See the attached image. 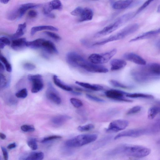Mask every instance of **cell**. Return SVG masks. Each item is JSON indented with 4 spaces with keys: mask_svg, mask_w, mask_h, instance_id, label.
<instances>
[{
    "mask_svg": "<svg viewBox=\"0 0 160 160\" xmlns=\"http://www.w3.org/2000/svg\"><path fill=\"white\" fill-rule=\"evenodd\" d=\"M160 107L153 106L150 108L148 112V118L150 119H154L158 114Z\"/></svg>",
    "mask_w": 160,
    "mask_h": 160,
    "instance_id": "30",
    "label": "cell"
},
{
    "mask_svg": "<svg viewBox=\"0 0 160 160\" xmlns=\"http://www.w3.org/2000/svg\"><path fill=\"white\" fill-rule=\"evenodd\" d=\"M139 28L138 23L128 25L119 31L123 38L136 31Z\"/></svg>",
    "mask_w": 160,
    "mask_h": 160,
    "instance_id": "15",
    "label": "cell"
},
{
    "mask_svg": "<svg viewBox=\"0 0 160 160\" xmlns=\"http://www.w3.org/2000/svg\"><path fill=\"white\" fill-rule=\"evenodd\" d=\"M27 42L24 38L13 39L12 40L11 47L15 50H19L27 47Z\"/></svg>",
    "mask_w": 160,
    "mask_h": 160,
    "instance_id": "14",
    "label": "cell"
},
{
    "mask_svg": "<svg viewBox=\"0 0 160 160\" xmlns=\"http://www.w3.org/2000/svg\"><path fill=\"white\" fill-rule=\"evenodd\" d=\"M83 9L81 7H78L71 12V14L75 16H80L81 14Z\"/></svg>",
    "mask_w": 160,
    "mask_h": 160,
    "instance_id": "47",
    "label": "cell"
},
{
    "mask_svg": "<svg viewBox=\"0 0 160 160\" xmlns=\"http://www.w3.org/2000/svg\"><path fill=\"white\" fill-rule=\"evenodd\" d=\"M28 15L29 18H34L37 16V13L35 11L31 10L28 11Z\"/></svg>",
    "mask_w": 160,
    "mask_h": 160,
    "instance_id": "50",
    "label": "cell"
},
{
    "mask_svg": "<svg viewBox=\"0 0 160 160\" xmlns=\"http://www.w3.org/2000/svg\"><path fill=\"white\" fill-rule=\"evenodd\" d=\"M44 33L54 40L58 41L61 39L60 37L58 35L54 32L46 31L44 32Z\"/></svg>",
    "mask_w": 160,
    "mask_h": 160,
    "instance_id": "38",
    "label": "cell"
},
{
    "mask_svg": "<svg viewBox=\"0 0 160 160\" xmlns=\"http://www.w3.org/2000/svg\"><path fill=\"white\" fill-rule=\"evenodd\" d=\"M157 12L160 13V4L158 7Z\"/></svg>",
    "mask_w": 160,
    "mask_h": 160,
    "instance_id": "55",
    "label": "cell"
},
{
    "mask_svg": "<svg viewBox=\"0 0 160 160\" xmlns=\"http://www.w3.org/2000/svg\"><path fill=\"white\" fill-rule=\"evenodd\" d=\"M127 21L122 15L118 18L114 22L105 27L102 30L95 35V37L98 38L111 33L127 22Z\"/></svg>",
    "mask_w": 160,
    "mask_h": 160,
    "instance_id": "5",
    "label": "cell"
},
{
    "mask_svg": "<svg viewBox=\"0 0 160 160\" xmlns=\"http://www.w3.org/2000/svg\"><path fill=\"white\" fill-rule=\"evenodd\" d=\"M62 137L58 135H53L44 138L42 140L41 142L44 143L53 140L61 138Z\"/></svg>",
    "mask_w": 160,
    "mask_h": 160,
    "instance_id": "45",
    "label": "cell"
},
{
    "mask_svg": "<svg viewBox=\"0 0 160 160\" xmlns=\"http://www.w3.org/2000/svg\"><path fill=\"white\" fill-rule=\"evenodd\" d=\"M43 30H49L57 31L58 29L57 28L51 25H42L35 26L32 27L31 29V34L33 35L37 32Z\"/></svg>",
    "mask_w": 160,
    "mask_h": 160,
    "instance_id": "23",
    "label": "cell"
},
{
    "mask_svg": "<svg viewBox=\"0 0 160 160\" xmlns=\"http://www.w3.org/2000/svg\"><path fill=\"white\" fill-rule=\"evenodd\" d=\"M142 107L139 106H136L130 109L127 112V115L135 114L139 112L142 109Z\"/></svg>",
    "mask_w": 160,
    "mask_h": 160,
    "instance_id": "41",
    "label": "cell"
},
{
    "mask_svg": "<svg viewBox=\"0 0 160 160\" xmlns=\"http://www.w3.org/2000/svg\"><path fill=\"white\" fill-rule=\"evenodd\" d=\"M28 80L32 83L31 91L36 93L41 90L43 87V82L42 76L39 74H29Z\"/></svg>",
    "mask_w": 160,
    "mask_h": 160,
    "instance_id": "6",
    "label": "cell"
},
{
    "mask_svg": "<svg viewBox=\"0 0 160 160\" xmlns=\"http://www.w3.org/2000/svg\"><path fill=\"white\" fill-rule=\"evenodd\" d=\"M10 0H0L1 2L4 4L8 3Z\"/></svg>",
    "mask_w": 160,
    "mask_h": 160,
    "instance_id": "54",
    "label": "cell"
},
{
    "mask_svg": "<svg viewBox=\"0 0 160 160\" xmlns=\"http://www.w3.org/2000/svg\"><path fill=\"white\" fill-rule=\"evenodd\" d=\"M62 5L59 0H52L46 4L43 8V14L47 17L51 18H54L55 15L51 12L54 10H61Z\"/></svg>",
    "mask_w": 160,
    "mask_h": 160,
    "instance_id": "7",
    "label": "cell"
},
{
    "mask_svg": "<svg viewBox=\"0 0 160 160\" xmlns=\"http://www.w3.org/2000/svg\"><path fill=\"white\" fill-rule=\"evenodd\" d=\"M39 4L32 3H28L23 4L17 9L18 13V17L21 18L28 10L34 8L38 7Z\"/></svg>",
    "mask_w": 160,
    "mask_h": 160,
    "instance_id": "16",
    "label": "cell"
},
{
    "mask_svg": "<svg viewBox=\"0 0 160 160\" xmlns=\"http://www.w3.org/2000/svg\"><path fill=\"white\" fill-rule=\"evenodd\" d=\"M71 117L67 115H59L55 116L51 119L52 123L54 125L60 126L70 119Z\"/></svg>",
    "mask_w": 160,
    "mask_h": 160,
    "instance_id": "19",
    "label": "cell"
},
{
    "mask_svg": "<svg viewBox=\"0 0 160 160\" xmlns=\"http://www.w3.org/2000/svg\"><path fill=\"white\" fill-rule=\"evenodd\" d=\"M98 136L94 134H82L67 140L65 144L69 148L79 147L94 142Z\"/></svg>",
    "mask_w": 160,
    "mask_h": 160,
    "instance_id": "3",
    "label": "cell"
},
{
    "mask_svg": "<svg viewBox=\"0 0 160 160\" xmlns=\"http://www.w3.org/2000/svg\"><path fill=\"white\" fill-rule=\"evenodd\" d=\"M44 38H38L34 40L27 42V47L34 49H37L41 48Z\"/></svg>",
    "mask_w": 160,
    "mask_h": 160,
    "instance_id": "27",
    "label": "cell"
},
{
    "mask_svg": "<svg viewBox=\"0 0 160 160\" xmlns=\"http://www.w3.org/2000/svg\"><path fill=\"white\" fill-rule=\"evenodd\" d=\"M18 17L16 9L9 12L7 15V18L9 20H14Z\"/></svg>",
    "mask_w": 160,
    "mask_h": 160,
    "instance_id": "40",
    "label": "cell"
},
{
    "mask_svg": "<svg viewBox=\"0 0 160 160\" xmlns=\"http://www.w3.org/2000/svg\"><path fill=\"white\" fill-rule=\"evenodd\" d=\"M6 135L4 133L1 132L0 133V137L2 139H5L6 138Z\"/></svg>",
    "mask_w": 160,
    "mask_h": 160,
    "instance_id": "53",
    "label": "cell"
},
{
    "mask_svg": "<svg viewBox=\"0 0 160 160\" xmlns=\"http://www.w3.org/2000/svg\"><path fill=\"white\" fill-rule=\"evenodd\" d=\"M125 96L127 97L132 98H140L145 99H152L154 98V96L152 95L139 93H127Z\"/></svg>",
    "mask_w": 160,
    "mask_h": 160,
    "instance_id": "29",
    "label": "cell"
},
{
    "mask_svg": "<svg viewBox=\"0 0 160 160\" xmlns=\"http://www.w3.org/2000/svg\"><path fill=\"white\" fill-rule=\"evenodd\" d=\"M151 149L143 146L127 144H121L108 152L110 155H122L136 158H142L150 153Z\"/></svg>",
    "mask_w": 160,
    "mask_h": 160,
    "instance_id": "2",
    "label": "cell"
},
{
    "mask_svg": "<svg viewBox=\"0 0 160 160\" xmlns=\"http://www.w3.org/2000/svg\"><path fill=\"white\" fill-rule=\"evenodd\" d=\"M10 44L9 39L5 37H2L0 38V48L3 49L6 45H9Z\"/></svg>",
    "mask_w": 160,
    "mask_h": 160,
    "instance_id": "35",
    "label": "cell"
},
{
    "mask_svg": "<svg viewBox=\"0 0 160 160\" xmlns=\"http://www.w3.org/2000/svg\"><path fill=\"white\" fill-rule=\"evenodd\" d=\"M1 149L2 152L3 158L5 160H7L8 158V152L6 149L4 147H1Z\"/></svg>",
    "mask_w": 160,
    "mask_h": 160,
    "instance_id": "49",
    "label": "cell"
},
{
    "mask_svg": "<svg viewBox=\"0 0 160 160\" xmlns=\"http://www.w3.org/2000/svg\"><path fill=\"white\" fill-rule=\"evenodd\" d=\"M154 0H147L145 2L136 12V14L139 13L141 11H142Z\"/></svg>",
    "mask_w": 160,
    "mask_h": 160,
    "instance_id": "43",
    "label": "cell"
},
{
    "mask_svg": "<svg viewBox=\"0 0 160 160\" xmlns=\"http://www.w3.org/2000/svg\"><path fill=\"white\" fill-rule=\"evenodd\" d=\"M9 81L7 79L6 76L3 73H0V88H6L9 86Z\"/></svg>",
    "mask_w": 160,
    "mask_h": 160,
    "instance_id": "32",
    "label": "cell"
},
{
    "mask_svg": "<svg viewBox=\"0 0 160 160\" xmlns=\"http://www.w3.org/2000/svg\"><path fill=\"white\" fill-rule=\"evenodd\" d=\"M126 93L122 91L116 89H110L105 92L106 96L109 98L121 101L132 102V100L126 99L124 97Z\"/></svg>",
    "mask_w": 160,
    "mask_h": 160,
    "instance_id": "10",
    "label": "cell"
},
{
    "mask_svg": "<svg viewBox=\"0 0 160 160\" xmlns=\"http://www.w3.org/2000/svg\"><path fill=\"white\" fill-rule=\"evenodd\" d=\"M148 130L146 129H133L122 131L116 135L115 140L123 137H131L137 138L148 133Z\"/></svg>",
    "mask_w": 160,
    "mask_h": 160,
    "instance_id": "8",
    "label": "cell"
},
{
    "mask_svg": "<svg viewBox=\"0 0 160 160\" xmlns=\"http://www.w3.org/2000/svg\"><path fill=\"white\" fill-rule=\"evenodd\" d=\"M23 67L25 69L27 70L31 71L35 69L36 68V66L32 63H26L23 65Z\"/></svg>",
    "mask_w": 160,
    "mask_h": 160,
    "instance_id": "48",
    "label": "cell"
},
{
    "mask_svg": "<svg viewBox=\"0 0 160 160\" xmlns=\"http://www.w3.org/2000/svg\"><path fill=\"white\" fill-rule=\"evenodd\" d=\"M149 70L157 78L160 76V64L152 63L146 65Z\"/></svg>",
    "mask_w": 160,
    "mask_h": 160,
    "instance_id": "25",
    "label": "cell"
},
{
    "mask_svg": "<svg viewBox=\"0 0 160 160\" xmlns=\"http://www.w3.org/2000/svg\"><path fill=\"white\" fill-rule=\"evenodd\" d=\"M28 95V91L26 88H24L20 90L15 94L16 96L19 98H24Z\"/></svg>",
    "mask_w": 160,
    "mask_h": 160,
    "instance_id": "37",
    "label": "cell"
},
{
    "mask_svg": "<svg viewBox=\"0 0 160 160\" xmlns=\"http://www.w3.org/2000/svg\"><path fill=\"white\" fill-rule=\"evenodd\" d=\"M158 114L160 116V109H159V111Z\"/></svg>",
    "mask_w": 160,
    "mask_h": 160,
    "instance_id": "57",
    "label": "cell"
},
{
    "mask_svg": "<svg viewBox=\"0 0 160 160\" xmlns=\"http://www.w3.org/2000/svg\"><path fill=\"white\" fill-rule=\"evenodd\" d=\"M71 104L75 108H79L83 105L82 102L80 99L75 98H71L70 99Z\"/></svg>",
    "mask_w": 160,
    "mask_h": 160,
    "instance_id": "36",
    "label": "cell"
},
{
    "mask_svg": "<svg viewBox=\"0 0 160 160\" xmlns=\"http://www.w3.org/2000/svg\"><path fill=\"white\" fill-rule=\"evenodd\" d=\"M67 63L72 66L79 67L90 72L104 73L106 71L105 67L88 61L75 52H68L66 56Z\"/></svg>",
    "mask_w": 160,
    "mask_h": 160,
    "instance_id": "1",
    "label": "cell"
},
{
    "mask_svg": "<svg viewBox=\"0 0 160 160\" xmlns=\"http://www.w3.org/2000/svg\"><path fill=\"white\" fill-rule=\"evenodd\" d=\"M128 121L123 119H117L111 122L106 131L108 132H116L124 130L129 125Z\"/></svg>",
    "mask_w": 160,
    "mask_h": 160,
    "instance_id": "9",
    "label": "cell"
},
{
    "mask_svg": "<svg viewBox=\"0 0 160 160\" xmlns=\"http://www.w3.org/2000/svg\"><path fill=\"white\" fill-rule=\"evenodd\" d=\"M21 129L24 132H32L35 130L34 127L32 125H24L22 126Z\"/></svg>",
    "mask_w": 160,
    "mask_h": 160,
    "instance_id": "42",
    "label": "cell"
},
{
    "mask_svg": "<svg viewBox=\"0 0 160 160\" xmlns=\"http://www.w3.org/2000/svg\"><path fill=\"white\" fill-rule=\"evenodd\" d=\"M134 0H120L114 2L112 6V8L115 9L121 10L125 9L131 7Z\"/></svg>",
    "mask_w": 160,
    "mask_h": 160,
    "instance_id": "17",
    "label": "cell"
},
{
    "mask_svg": "<svg viewBox=\"0 0 160 160\" xmlns=\"http://www.w3.org/2000/svg\"><path fill=\"white\" fill-rule=\"evenodd\" d=\"M159 33H160V28L156 30L145 32L142 34L132 39L130 41V42H134L140 40L148 38Z\"/></svg>",
    "mask_w": 160,
    "mask_h": 160,
    "instance_id": "21",
    "label": "cell"
},
{
    "mask_svg": "<svg viewBox=\"0 0 160 160\" xmlns=\"http://www.w3.org/2000/svg\"><path fill=\"white\" fill-rule=\"evenodd\" d=\"M86 96L88 99L96 102H104V100L103 99L92 95L87 94Z\"/></svg>",
    "mask_w": 160,
    "mask_h": 160,
    "instance_id": "44",
    "label": "cell"
},
{
    "mask_svg": "<svg viewBox=\"0 0 160 160\" xmlns=\"http://www.w3.org/2000/svg\"><path fill=\"white\" fill-rule=\"evenodd\" d=\"M94 128L93 124L90 123L82 126H79L77 129L79 131L82 132H87L90 131L93 129Z\"/></svg>",
    "mask_w": 160,
    "mask_h": 160,
    "instance_id": "33",
    "label": "cell"
},
{
    "mask_svg": "<svg viewBox=\"0 0 160 160\" xmlns=\"http://www.w3.org/2000/svg\"><path fill=\"white\" fill-rule=\"evenodd\" d=\"M76 84L83 88L94 91H100L102 90L103 88L102 86L97 84H91L89 83L76 81Z\"/></svg>",
    "mask_w": 160,
    "mask_h": 160,
    "instance_id": "22",
    "label": "cell"
},
{
    "mask_svg": "<svg viewBox=\"0 0 160 160\" xmlns=\"http://www.w3.org/2000/svg\"><path fill=\"white\" fill-rule=\"evenodd\" d=\"M44 157V154L42 152H32L25 157L23 159L28 160H41Z\"/></svg>",
    "mask_w": 160,
    "mask_h": 160,
    "instance_id": "28",
    "label": "cell"
},
{
    "mask_svg": "<svg viewBox=\"0 0 160 160\" xmlns=\"http://www.w3.org/2000/svg\"><path fill=\"white\" fill-rule=\"evenodd\" d=\"M0 60L1 62L4 65L6 71L8 72L12 71V67L11 64L7 59L1 54L0 55Z\"/></svg>",
    "mask_w": 160,
    "mask_h": 160,
    "instance_id": "31",
    "label": "cell"
},
{
    "mask_svg": "<svg viewBox=\"0 0 160 160\" xmlns=\"http://www.w3.org/2000/svg\"><path fill=\"white\" fill-rule=\"evenodd\" d=\"M93 15V12L90 8H86L83 9L79 19V22H83L92 19Z\"/></svg>",
    "mask_w": 160,
    "mask_h": 160,
    "instance_id": "20",
    "label": "cell"
},
{
    "mask_svg": "<svg viewBox=\"0 0 160 160\" xmlns=\"http://www.w3.org/2000/svg\"><path fill=\"white\" fill-rule=\"evenodd\" d=\"M157 143L158 144H160V138L157 141Z\"/></svg>",
    "mask_w": 160,
    "mask_h": 160,
    "instance_id": "56",
    "label": "cell"
},
{
    "mask_svg": "<svg viewBox=\"0 0 160 160\" xmlns=\"http://www.w3.org/2000/svg\"><path fill=\"white\" fill-rule=\"evenodd\" d=\"M47 98L55 103L59 104L61 102V99L56 90L53 87L52 84L49 83L46 93Z\"/></svg>",
    "mask_w": 160,
    "mask_h": 160,
    "instance_id": "11",
    "label": "cell"
},
{
    "mask_svg": "<svg viewBox=\"0 0 160 160\" xmlns=\"http://www.w3.org/2000/svg\"><path fill=\"white\" fill-rule=\"evenodd\" d=\"M27 144L32 150H36L38 148L37 140L35 138H31L28 139L27 141Z\"/></svg>",
    "mask_w": 160,
    "mask_h": 160,
    "instance_id": "34",
    "label": "cell"
},
{
    "mask_svg": "<svg viewBox=\"0 0 160 160\" xmlns=\"http://www.w3.org/2000/svg\"><path fill=\"white\" fill-rule=\"evenodd\" d=\"M26 26L27 24L25 22L19 24L16 32L11 36L12 38L13 39L18 38L23 35Z\"/></svg>",
    "mask_w": 160,
    "mask_h": 160,
    "instance_id": "26",
    "label": "cell"
},
{
    "mask_svg": "<svg viewBox=\"0 0 160 160\" xmlns=\"http://www.w3.org/2000/svg\"><path fill=\"white\" fill-rule=\"evenodd\" d=\"M109 83L112 86L118 88H128L129 87L120 82L114 80H111L109 81Z\"/></svg>",
    "mask_w": 160,
    "mask_h": 160,
    "instance_id": "39",
    "label": "cell"
},
{
    "mask_svg": "<svg viewBox=\"0 0 160 160\" xmlns=\"http://www.w3.org/2000/svg\"><path fill=\"white\" fill-rule=\"evenodd\" d=\"M92 0V1H98V0Z\"/></svg>",
    "mask_w": 160,
    "mask_h": 160,
    "instance_id": "58",
    "label": "cell"
},
{
    "mask_svg": "<svg viewBox=\"0 0 160 160\" xmlns=\"http://www.w3.org/2000/svg\"><path fill=\"white\" fill-rule=\"evenodd\" d=\"M53 79L54 84L62 89L68 91H72L73 90L72 87L65 84L56 75L53 76Z\"/></svg>",
    "mask_w": 160,
    "mask_h": 160,
    "instance_id": "24",
    "label": "cell"
},
{
    "mask_svg": "<svg viewBox=\"0 0 160 160\" xmlns=\"http://www.w3.org/2000/svg\"><path fill=\"white\" fill-rule=\"evenodd\" d=\"M117 49H113L110 51L102 53H93L90 55L88 59L91 62L98 64L107 62L116 54Z\"/></svg>",
    "mask_w": 160,
    "mask_h": 160,
    "instance_id": "4",
    "label": "cell"
},
{
    "mask_svg": "<svg viewBox=\"0 0 160 160\" xmlns=\"http://www.w3.org/2000/svg\"><path fill=\"white\" fill-rule=\"evenodd\" d=\"M17 145L15 142L11 143L9 144L7 146V148L8 149H12L15 148Z\"/></svg>",
    "mask_w": 160,
    "mask_h": 160,
    "instance_id": "51",
    "label": "cell"
},
{
    "mask_svg": "<svg viewBox=\"0 0 160 160\" xmlns=\"http://www.w3.org/2000/svg\"><path fill=\"white\" fill-rule=\"evenodd\" d=\"M5 70L4 67V65L2 64V63L1 62L0 63V73H3Z\"/></svg>",
    "mask_w": 160,
    "mask_h": 160,
    "instance_id": "52",
    "label": "cell"
},
{
    "mask_svg": "<svg viewBox=\"0 0 160 160\" xmlns=\"http://www.w3.org/2000/svg\"><path fill=\"white\" fill-rule=\"evenodd\" d=\"M41 48L49 54H58V53L55 44L51 41L45 39L43 41Z\"/></svg>",
    "mask_w": 160,
    "mask_h": 160,
    "instance_id": "13",
    "label": "cell"
},
{
    "mask_svg": "<svg viewBox=\"0 0 160 160\" xmlns=\"http://www.w3.org/2000/svg\"><path fill=\"white\" fill-rule=\"evenodd\" d=\"M110 64L112 71H117L124 68L126 65L127 63L123 60L120 59H114L110 62Z\"/></svg>",
    "mask_w": 160,
    "mask_h": 160,
    "instance_id": "18",
    "label": "cell"
},
{
    "mask_svg": "<svg viewBox=\"0 0 160 160\" xmlns=\"http://www.w3.org/2000/svg\"><path fill=\"white\" fill-rule=\"evenodd\" d=\"M124 58L128 61L132 62L141 66L145 65V60L141 56L132 52H127L123 55Z\"/></svg>",
    "mask_w": 160,
    "mask_h": 160,
    "instance_id": "12",
    "label": "cell"
},
{
    "mask_svg": "<svg viewBox=\"0 0 160 160\" xmlns=\"http://www.w3.org/2000/svg\"><path fill=\"white\" fill-rule=\"evenodd\" d=\"M151 131L154 132H160V119L158 120L152 126Z\"/></svg>",
    "mask_w": 160,
    "mask_h": 160,
    "instance_id": "46",
    "label": "cell"
}]
</instances>
